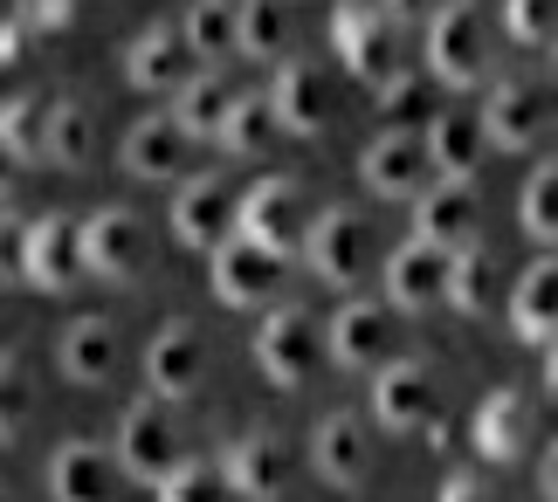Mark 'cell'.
Here are the masks:
<instances>
[{
	"instance_id": "obj_1",
	"label": "cell",
	"mask_w": 558,
	"mask_h": 502,
	"mask_svg": "<svg viewBox=\"0 0 558 502\" xmlns=\"http://www.w3.org/2000/svg\"><path fill=\"white\" fill-rule=\"evenodd\" d=\"M373 420L386 433H427V448H448L441 420V385L421 358H386L373 365Z\"/></svg>"
},
{
	"instance_id": "obj_2",
	"label": "cell",
	"mask_w": 558,
	"mask_h": 502,
	"mask_svg": "<svg viewBox=\"0 0 558 502\" xmlns=\"http://www.w3.org/2000/svg\"><path fill=\"white\" fill-rule=\"evenodd\" d=\"M331 56L345 62V76H359L373 97L407 70L400 28L373 8V0H338V8H331Z\"/></svg>"
},
{
	"instance_id": "obj_3",
	"label": "cell",
	"mask_w": 558,
	"mask_h": 502,
	"mask_svg": "<svg viewBox=\"0 0 558 502\" xmlns=\"http://www.w3.org/2000/svg\"><path fill=\"white\" fill-rule=\"evenodd\" d=\"M421 28H427V76L441 90H476L489 70V28L476 0H441Z\"/></svg>"
},
{
	"instance_id": "obj_4",
	"label": "cell",
	"mask_w": 558,
	"mask_h": 502,
	"mask_svg": "<svg viewBox=\"0 0 558 502\" xmlns=\"http://www.w3.org/2000/svg\"><path fill=\"white\" fill-rule=\"evenodd\" d=\"M317 358H325V323H317L304 303H276L263 310V331H255V365L276 392H296L317 379Z\"/></svg>"
},
{
	"instance_id": "obj_5",
	"label": "cell",
	"mask_w": 558,
	"mask_h": 502,
	"mask_svg": "<svg viewBox=\"0 0 558 502\" xmlns=\"http://www.w3.org/2000/svg\"><path fill=\"white\" fill-rule=\"evenodd\" d=\"M304 228H311V207H304V186L296 180H255L248 193H234V234L255 248H269L276 261H290L304 248Z\"/></svg>"
},
{
	"instance_id": "obj_6",
	"label": "cell",
	"mask_w": 558,
	"mask_h": 502,
	"mask_svg": "<svg viewBox=\"0 0 558 502\" xmlns=\"http://www.w3.org/2000/svg\"><path fill=\"white\" fill-rule=\"evenodd\" d=\"M180 420H173V400H153L145 392L138 406H124V420H118V475H132V482H166L173 475V462H180Z\"/></svg>"
},
{
	"instance_id": "obj_7",
	"label": "cell",
	"mask_w": 558,
	"mask_h": 502,
	"mask_svg": "<svg viewBox=\"0 0 558 502\" xmlns=\"http://www.w3.org/2000/svg\"><path fill=\"white\" fill-rule=\"evenodd\" d=\"M296 255H304V269L325 282V290H352V282L373 269V228L359 221L352 207H325V213H311Z\"/></svg>"
},
{
	"instance_id": "obj_8",
	"label": "cell",
	"mask_w": 558,
	"mask_h": 502,
	"mask_svg": "<svg viewBox=\"0 0 558 502\" xmlns=\"http://www.w3.org/2000/svg\"><path fill=\"white\" fill-rule=\"evenodd\" d=\"M76 255H83V276L97 282H138L145 269V221L132 207H97L76 221Z\"/></svg>"
},
{
	"instance_id": "obj_9",
	"label": "cell",
	"mask_w": 558,
	"mask_h": 502,
	"mask_svg": "<svg viewBox=\"0 0 558 502\" xmlns=\"http://www.w3.org/2000/svg\"><path fill=\"white\" fill-rule=\"evenodd\" d=\"M483 228V200H476V180H427L414 193V242L456 255L476 242Z\"/></svg>"
},
{
	"instance_id": "obj_10",
	"label": "cell",
	"mask_w": 558,
	"mask_h": 502,
	"mask_svg": "<svg viewBox=\"0 0 558 502\" xmlns=\"http://www.w3.org/2000/svg\"><path fill=\"white\" fill-rule=\"evenodd\" d=\"M269 111H276V131H290V138H317V131L331 124V111H338L331 70H317V62H276Z\"/></svg>"
},
{
	"instance_id": "obj_11",
	"label": "cell",
	"mask_w": 558,
	"mask_h": 502,
	"mask_svg": "<svg viewBox=\"0 0 558 502\" xmlns=\"http://www.w3.org/2000/svg\"><path fill=\"white\" fill-rule=\"evenodd\" d=\"M207 282H214V296H221L228 310H263L276 296V282H283V261L269 248L242 242V234H228L221 248H207Z\"/></svg>"
},
{
	"instance_id": "obj_12",
	"label": "cell",
	"mask_w": 558,
	"mask_h": 502,
	"mask_svg": "<svg viewBox=\"0 0 558 502\" xmlns=\"http://www.w3.org/2000/svg\"><path fill=\"white\" fill-rule=\"evenodd\" d=\"M214 468H221L228 495H242V502H283L290 495V448L276 441V433H263V427L234 433Z\"/></svg>"
},
{
	"instance_id": "obj_13",
	"label": "cell",
	"mask_w": 558,
	"mask_h": 502,
	"mask_svg": "<svg viewBox=\"0 0 558 502\" xmlns=\"http://www.w3.org/2000/svg\"><path fill=\"white\" fill-rule=\"evenodd\" d=\"M201 379H207V338L193 331L186 317H173V323H159L153 331V344H145V385H153V400H193L201 392Z\"/></svg>"
},
{
	"instance_id": "obj_14",
	"label": "cell",
	"mask_w": 558,
	"mask_h": 502,
	"mask_svg": "<svg viewBox=\"0 0 558 502\" xmlns=\"http://www.w3.org/2000/svg\"><path fill=\"white\" fill-rule=\"evenodd\" d=\"M173 242L193 248V255H207V248H221L228 234H234V186L221 180V172H201V180H180L173 193Z\"/></svg>"
},
{
	"instance_id": "obj_15",
	"label": "cell",
	"mask_w": 558,
	"mask_h": 502,
	"mask_svg": "<svg viewBox=\"0 0 558 502\" xmlns=\"http://www.w3.org/2000/svg\"><path fill=\"white\" fill-rule=\"evenodd\" d=\"M118 159H124V172H132V180H145V186H180L186 166H193V138L173 124V111H153V118H138L132 131H124Z\"/></svg>"
},
{
	"instance_id": "obj_16",
	"label": "cell",
	"mask_w": 558,
	"mask_h": 502,
	"mask_svg": "<svg viewBox=\"0 0 558 502\" xmlns=\"http://www.w3.org/2000/svg\"><path fill=\"white\" fill-rule=\"evenodd\" d=\"M545 97H538V83H524V76H504V83H489L483 90V145H497V151H531L545 138Z\"/></svg>"
},
{
	"instance_id": "obj_17",
	"label": "cell",
	"mask_w": 558,
	"mask_h": 502,
	"mask_svg": "<svg viewBox=\"0 0 558 502\" xmlns=\"http://www.w3.org/2000/svg\"><path fill=\"white\" fill-rule=\"evenodd\" d=\"M359 180H366L373 200H414V193L435 180L421 131H379V138L359 151Z\"/></svg>"
},
{
	"instance_id": "obj_18",
	"label": "cell",
	"mask_w": 558,
	"mask_h": 502,
	"mask_svg": "<svg viewBox=\"0 0 558 502\" xmlns=\"http://www.w3.org/2000/svg\"><path fill=\"white\" fill-rule=\"evenodd\" d=\"M311 468L331 489H359L373 475V427L359 413H325L311 427Z\"/></svg>"
},
{
	"instance_id": "obj_19",
	"label": "cell",
	"mask_w": 558,
	"mask_h": 502,
	"mask_svg": "<svg viewBox=\"0 0 558 502\" xmlns=\"http://www.w3.org/2000/svg\"><path fill=\"white\" fill-rule=\"evenodd\" d=\"M193 70L186 41H180V21H153V28H138L124 41V83H132L138 97H173Z\"/></svg>"
},
{
	"instance_id": "obj_20",
	"label": "cell",
	"mask_w": 558,
	"mask_h": 502,
	"mask_svg": "<svg viewBox=\"0 0 558 502\" xmlns=\"http://www.w3.org/2000/svg\"><path fill=\"white\" fill-rule=\"evenodd\" d=\"M21 282L41 296H62L83 282V255H76V213H41L28 221V261H21Z\"/></svg>"
},
{
	"instance_id": "obj_21",
	"label": "cell",
	"mask_w": 558,
	"mask_h": 502,
	"mask_svg": "<svg viewBox=\"0 0 558 502\" xmlns=\"http://www.w3.org/2000/svg\"><path fill=\"white\" fill-rule=\"evenodd\" d=\"M56 365H62V379L70 385H111L118 379V365H124V338H118V323L111 317H76V323H62V344H56Z\"/></svg>"
},
{
	"instance_id": "obj_22",
	"label": "cell",
	"mask_w": 558,
	"mask_h": 502,
	"mask_svg": "<svg viewBox=\"0 0 558 502\" xmlns=\"http://www.w3.org/2000/svg\"><path fill=\"white\" fill-rule=\"evenodd\" d=\"M386 344H393L386 303L352 296L345 310L325 323V358H331V365H345V372H373V365H386Z\"/></svg>"
},
{
	"instance_id": "obj_23",
	"label": "cell",
	"mask_w": 558,
	"mask_h": 502,
	"mask_svg": "<svg viewBox=\"0 0 558 502\" xmlns=\"http://www.w3.org/2000/svg\"><path fill=\"white\" fill-rule=\"evenodd\" d=\"M469 441H476V454H483L489 468L518 462V454L531 448V400H524L518 385L483 392V406L469 413Z\"/></svg>"
},
{
	"instance_id": "obj_24",
	"label": "cell",
	"mask_w": 558,
	"mask_h": 502,
	"mask_svg": "<svg viewBox=\"0 0 558 502\" xmlns=\"http://www.w3.org/2000/svg\"><path fill=\"white\" fill-rule=\"evenodd\" d=\"M510 331H518L524 344H545V338H558V248H545L531 269L510 282Z\"/></svg>"
},
{
	"instance_id": "obj_25",
	"label": "cell",
	"mask_w": 558,
	"mask_h": 502,
	"mask_svg": "<svg viewBox=\"0 0 558 502\" xmlns=\"http://www.w3.org/2000/svg\"><path fill=\"white\" fill-rule=\"evenodd\" d=\"M441 276H448V255L427 248V242H400L386 255V303L393 310H435L441 303Z\"/></svg>"
},
{
	"instance_id": "obj_26",
	"label": "cell",
	"mask_w": 558,
	"mask_h": 502,
	"mask_svg": "<svg viewBox=\"0 0 558 502\" xmlns=\"http://www.w3.org/2000/svg\"><path fill=\"white\" fill-rule=\"evenodd\" d=\"M111 482H118V462L97 441H62L49 454V495L56 502H111Z\"/></svg>"
},
{
	"instance_id": "obj_27",
	"label": "cell",
	"mask_w": 558,
	"mask_h": 502,
	"mask_svg": "<svg viewBox=\"0 0 558 502\" xmlns=\"http://www.w3.org/2000/svg\"><path fill=\"white\" fill-rule=\"evenodd\" d=\"M421 145H427L435 180H476V166H483V124H476V111H435L427 131H421Z\"/></svg>"
},
{
	"instance_id": "obj_28",
	"label": "cell",
	"mask_w": 558,
	"mask_h": 502,
	"mask_svg": "<svg viewBox=\"0 0 558 502\" xmlns=\"http://www.w3.org/2000/svg\"><path fill=\"white\" fill-rule=\"evenodd\" d=\"M166 103H173V124L186 131L193 145H201V138L214 145V131H221V118H228L234 90L221 83V70H214V62H193V70H186V83H180V90L166 97Z\"/></svg>"
},
{
	"instance_id": "obj_29",
	"label": "cell",
	"mask_w": 558,
	"mask_h": 502,
	"mask_svg": "<svg viewBox=\"0 0 558 502\" xmlns=\"http://www.w3.org/2000/svg\"><path fill=\"white\" fill-rule=\"evenodd\" d=\"M441 303H456L462 317H489V303H497V255H489V242H469L448 255Z\"/></svg>"
},
{
	"instance_id": "obj_30",
	"label": "cell",
	"mask_w": 558,
	"mask_h": 502,
	"mask_svg": "<svg viewBox=\"0 0 558 502\" xmlns=\"http://www.w3.org/2000/svg\"><path fill=\"white\" fill-rule=\"evenodd\" d=\"M290 0H242L234 14V56L248 62H290Z\"/></svg>"
},
{
	"instance_id": "obj_31",
	"label": "cell",
	"mask_w": 558,
	"mask_h": 502,
	"mask_svg": "<svg viewBox=\"0 0 558 502\" xmlns=\"http://www.w3.org/2000/svg\"><path fill=\"white\" fill-rule=\"evenodd\" d=\"M234 14H242V0H186L180 14V41L193 62H228L234 56Z\"/></svg>"
},
{
	"instance_id": "obj_32",
	"label": "cell",
	"mask_w": 558,
	"mask_h": 502,
	"mask_svg": "<svg viewBox=\"0 0 558 502\" xmlns=\"http://www.w3.org/2000/svg\"><path fill=\"white\" fill-rule=\"evenodd\" d=\"M214 145L234 151V159H263V151L276 145V111H269V97H263V90H234L221 131H214Z\"/></svg>"
},
{
	"instance_id": "obj_33",
	"label": "cell",
	"mask_w": 558,
	"mask_h": 502,
	"mask_svg": "<svg viewBox=\"0 0 558 502\" xmlns=\"http://www.w3.org/2000/svg\"><path fill=\"white\" fill-rule=\"evenodd\" d=\"M518 228L531 248H558V159H538L518 186Z\"/></svg>"
},
{
	"instance_id": "obj_34",
	"label": "cell",
	"mask_w": 558,
	"mask_h": 502,
	"mask_svg": "<svg viewBox=\"0 0 558 502\" xmlns=\"http://www.w3.org/2000/svg\"><path fill=\"white\" fill-rule=\"evenodd\" d=\"M41 166H56V172L90 166V111H83L76 97L49 103V124H41Z\"/></svg>"
},
{
	"instance_id": "obj_35",
	"label": "cell",
	"mask_w": 558,
	"mask_h": 502,
	"mask_svg": "<svg viewBox=\"0 0 558 502\" xmlns=\"http://www.w3.org/2000/svg\"><path fill=\"white\" fill-rule=\"evenodd\" d=\"M35 420V385H28V365L21 352H0V448H14Z\"/></svg>"
},
{
	"instance_id": "obj_36",
	"label": "cell",
	"mask_w": 558,
	"mask_h": 502,
	"mask_svg": "<svg viewBox=\"0 0 558 502\" xmlns=\"http://www.w3.org/2000/svg\"><path fill=\"white\" fill-rule=\"evenodd\" d=\"M159 502H228V482H221V468L214 462H193V454H180L173 475L166 482H153Z\"/></svg>"
},
{
	"instance_id": "obj_37",
	"label": "cell",
	"mask_w": 558,
	"mask_h": 502,
	"mask_svg": "<svg viewBox=\"0 0 558 502\" xmlns=\"http://www.w3.org/2000/svg\"><path fill=\"white\" fill-rule=\"evenodd\" d=\"M41 124H49V103L41 97H8L0 103V138H8L28 166H41Z\"/></svg>"
},
{
	"instance_id": "obj_38",
	"label": "cell",
	"mask_w": 558,
	"mask_h": 502,
	"mask_svg": "<svg viewBox=\"0 0 558 502\" xmlns=\"http://www.w3.org/2000/svg\"><path fill=\"white\" fill-rule=\"evenodd\" d=\"M504 28L524 49H545L551 28H558V0H504Z\"/></svg>"
},
{
	"instance_id": "obj_39",
	"label": "cell",
	"mask_w": 558,
	"mask_h": 502,
	"mask_svg": "<svg viewBox=\"0 0 558 502\" xmlns=\"http://www.w3.org/2000/svg\"><path fill=\"white\" fill-rule=\"evenodd\" d=\"M14 14L28 35H70L76 28V0H14Z\"/></svg>"
},
{
	"instance_id": "obj_40",
	"label": "cell",
	"mask_w": 558,
	"mask_h": 502,
	"mask_svg": "<svg viewBox=\"0 0 558 502\" xmlns=\"http://www.w3.org/2000/svg\"><path fill=\"white\" fill-rule=\"evenodd\" d=\"M21 261H28V213H8L0 207V282H21Z\"/></svg>"
},
{
	"instance_id": "obj_41",
	"label": "cell",
	"mask_w": 558,
	"mask_h": 502,
	"mask_svg": "<svg viewBox=\"0 0 558 502\" xmlns=\"http://www.w3.org/2000/svg\"><path fill=\"white\" fill-rule=\"evenodd\" d=\"M435 502H497V489L483 482V468H456V475L441 482V495H435Z\"/></svg>"
},
{
	"instance_id": "obj_42",
	"label": "cell",
	"mask_w": 558,
	"mask_h": 502,
	"mask_svg": "<svg viewBox=\"0 0 558 502\" xmlns=\"http://www.w3.org/2000/svg\"><path fill=\"white\" fill-rule=\"evenodd\" d=\"M21 49H28V28H21V14H14V0H0V70H14Z\"/></svg>"
},
{
	"instance_id": "obj_43",
	"label": "cell",
	"mask_w": 558,
	"mask_h": 502,
	"mask_svg": "<svg viewBox=\"0 0 558 502\" xmlns=\"http://www.w3.org/2000/svg\"><path fill=\"white\" fill-rule=\"evenodd\" d=\"M373 8L393 21V28H414V21H427V14L441 8V0H373Z\"/></svg>"
},
{
	"instance_id": "obj_44",
	"label": "cell",
	"mask_w": 558,
	"mask_h": 502,
	"mask_svg": "<svg viewBox=\"0 0 558 502\" xmlns=\"http://www.w3.org/2000/svg\"><path fill=\"white\" fill-rule=\"evenodd\" d=\"M21 172H28V159H21V151H14L8 138H0V207H8V200H14V186H21Z\"/></svg>"
},
{
	"instance_id": "obj_45",
	"label": "cell",
	"mask_w": 558,
	"mask_h": 502,
	"mask_svg": "<svg viewBox=\"0 0 558 502\" xmlns=\"http://www.w3.org/2000/svg\"><path fill=\"white\" fill-rule=\"evenodd\" d=\"M545 502H558V441H551V454H545Z\"/></svg>"
},
{
	"instance_id": "obj_46",
	"label": "cell",
	"mask_w": 558,
	"mask_h": 502,
	"mask_svg": "<svg viewBox=\"0 0 558 502\" xmlns=\"http://www.w3.org/2000/svg\"><path fill=\"white\" fill-rule=\"evenodd\" d=\"M545 385L558 392V338H545Z\"/></svg>"
},
{
	"instance_id": "obj_47",
	"label": "cell",
	"mask_w": 558,
	"mask_h": 502,
	"mask_svg": "<svg viewBox=\"0 0 558 502\" xmlns=\"http://www.w3.org/2000/svg\"><path fill=\"white\" fill-rule=\"evenodd\" d=\"M545 56H551V70H558V28H551V41H545Z\"/></svg>"
},
{
	"instance_id": "obj_48",
	"label": "cell",
	"mask_w": 558,
	"mask_h": 502,
	"mask_svg": "<svg viewBox=\"0 0 558 502\" xmlns=\"http://www.w3.org/2000/svg\"><path fill=\"white\" fill-rule=\"evenodd\" d=\"M0 502H8V489H0Z\"/></svg>"
}]
</instances>
